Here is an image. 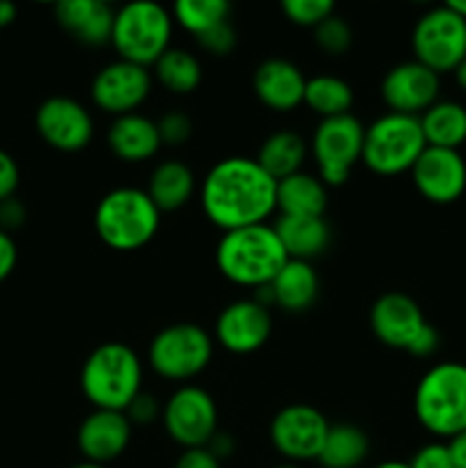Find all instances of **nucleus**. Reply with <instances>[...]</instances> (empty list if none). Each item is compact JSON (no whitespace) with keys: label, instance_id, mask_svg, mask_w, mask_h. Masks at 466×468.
<instances>
[{"label":"nucleus","instance_id":"1","mask_svg":"<svg viewBox=\"0 0 466 468\" xmlns=\"http://www.w3.org/2000/svg\"><path fill=\"white\" fill-rule=\"evenodd\" d=\"M201 208L217 229H236L268 224L277 210V181L256 163V158L233 155L210 167L201 183Z\"/></svg>","mask_w":466,"mask_h":468},{"label":"nucleus","instance_id":"2","mask_svg":"<svg viewBox=\"0 0 466 468\" xmlns=\"http://www.w3.org/2000/svg\"><path fill=\"white\" fill-rule=\"evenodd\" d=\"M286 261V250L270 224L222 233L215 250V263L224 279L236 286L256 288V291L270 286Z\"/></svg>","mask_w":466,"mask_h":468},{"label":"nucleus","instance_id":"3","mask_svg":"<svg viewBox=\"0 0 466 468\" xmlns=\"http://www.w3.org/2000/svg\"><path fill=\"white\" fill-rule=\"evenodd\" d=\"M142 361L126 343L94 347L80 370V388L94 410L126 411L142 393Z\"/></svg>","mask_w":466,"mask_h":468},{"label":"nucleus","instance_id":"4","mask_svg":"<svg viewBox=\"0 0 466 468\" xmlns=\"http://www.w3.org/2000/svg\"><path fill=\"white\" fill-rule=\"evenodd\" d=\"M160 210L140 187H114L99 201L94 227L101 242L114 251H135L149 245L160 229Z\"/></svg>","mask_w":466,"mask_h":468},{"label":"nucleus","instance_id":"5","mask_svg":"<svg viewBox=\"0 0 466 468\" xmlns=\"http://www.w3.org/2000/svg\"><path fill=\"white\" fill-rule=\"evenodd\" d=\"M414 411L434 437L450 441L466 432V364L443 361L432 366L416 387Z\"/></svg>","mask_w":466,"mask_h":468},{"label":"nucleus","instance_id":"6","mask_svg":"<svg viewBox=\"0 0 466 468\" xmlns=\"http://www.w3.org/2000/svg\"><path fill=\"white\" fill-rule=\"evenodd\" d=\"M174 32V16L158 3L137 0L114 12L112 48L119 59L151 67L169 50Z\"/></svg>","mask_w":466,"mask_h":468},{"label":"nucleus","instance_id":"7","mask_svg":"<svg viewBox=\"0 0 466 468\" xmlns=\"http://www.w3.org/2000/svg\"><path fill=\"white\" fill-rule=\"evenodd\" d=\"M425 149L428 144L418 117L387 112L365 128L361 160L379 176H397L411 172Z\"/></svg>","mask_w":466,"mask_h":468},{"label":"nucleus","instance_id":"8","mask_svg":"<svg viewBox=\"0 0 466 468\" xmlns=\"http://www.w3.org/2000/svg\"><path fill=\"white\" fill-rule=\"evenodd\" d=\"M213 359V338L192 323L160 329L149 346V366L155 375L172 382H187L206 370Z\"/></svg>","mask_w":466,"mask_h":468},{"label":"nucleus","instance_id":"9","mask_svg":"<svg viewBox=\"0 0 466 468\" xmlns=\"http://www.w3.org/2000/svg\"><path fill=\"white\" fill-rule=\"evenodd\" d=\"M365 126L355 114L320 119L311 140V154L318 165V178L327 187H338L347 181L352 167L364 154Z\"/></svg>","mask_w":466,"mask_h":468},{"label":"nucleus","instance_id":"10","mask_svg":"<svg viewBox=\"0 0 466 468\" xmlns=\"http://www.w3.org/2000/svg\"><path fill=\"white\" fill-rule=\"evenodd\" d=\"M411 48L416 62L434 73L455 71L466 58V21L448 5L425 12L411 32Z\"/></svg>","mask_w":466,"mask_h":468},{"label":"nucleus","instance_id":"11","mask_svg":"<svg viewBox=\"0 0 466 468\" xmlns=\"http://www.w3.org/2000/svg\"><path fill=\"white\" fill-rule=\"evenodd\" d=\"M163 425L178 446L206 448L217 434V407L208 391L199 387H181L163 407Z\"/></svg>","mask_w":466,"mask_h":468},{"label":"nucleus","instance_id":"12","mask_svg":"<svg viewBox=\"0 0 466 468\" xmlns=\"http://www.w3.org/2000/svg\"><path fill=\"white\" fill-rule=\"evenodd\" d=\"M332 425L311 405H288L270 423V439L291 464L318 460Z\"/></svg>","mask_w":466,"mask_h":468},{"label":"nucleus","instance_id":"13","mask_svg":"<svg viewBox=\"0 0 466 468\" xmlns=\"http://www.w3.org/2000/svg\"><path fill=\"white\" fill-rule=\"evenodd\" d=\"M151 73L140 64L117 59L101 69L91 82V101L103 112L123 117L137 112L151 94Z\"/></svg>","mask_w":466,"mask_h":468},{"label":"nucleus","instance_id":"14","mask_svg":"<svg viewBox=\"0 0 466 468\" xmlns=\"http://www.w3.org/2000/svg\"><path fill=\"white\" fill-rule=\"evenodd\" d=\"M37 133L53 149L76 154L90 146L94 137V122L90 110L69 96H50L37 110Z\"/></svg>","mask_w":466,"mask_h":468},{"label":"nucleus","instance_id":"15","mask_svg":"<svg viewBox=\"0 0 466 468\" xmlns=\"http://www.w3.org/2000/svg\"><path fill=\"white\" fill-rule=\"evenodd\" d=\"M411 181L423 199L446 206L466 190V160L455 149L428 146L411 167Z\"/></svg>","mask_w":466,"mask_h":468},{"label":"nucleus","instance_id":"16","mask_svg":"<svg viewBox=\"0 0 466 468\" xmlns=\"http://www.w3.org/2000/svg\"><path fill=\"white\" fill-rule=\"evenodd\" d=\"M272 315L268 306L251 300H238L224 306L215 323V338L231 355H251L268 343Z\"/></svg>","mask_w":466,"mask_h":468},{"label":"nucleus","instance_id":"17","mask_svg":"<svg viewBox=\"0 0 466 468\" xmlns=\"http://www.w3.org/2000/svg\"><path fill=\"white\" fill-rule=\"evenodd\" d=\"M439 73L416 59L393 67L382 80V99L388 110L409 117H420L425 110L432 108L439 101Z\"/></svg>","mask_w":466,"mask_h":468},{"label":"nucleus","instance_id":"18","mask_svg":"<svg viewBox=\"0 0 466 468\" xmlns=\"http://www.w3.org/2000/svg\"><path fill=\"white\" fill-rule=\"evenodd\" d=\"M428 327L423 311L405 292H387L370 309V329L388 347L409 350L418 334Z\"/></svg>","mask_w":466,"mask_h":468},{"label":"nucleus","instance_id":"19","mask_svg":"<svg viewBox=\"0 0 466 468\" xmlns=\"http://www.w3.org/2000/svg\"><path fill=\"white\" fill-rule=\"evenodd\" d=\"M131 434L132 425L123 411L94 410L80 423L78 448L85 455V462L105 466L123 455L131 443Z\"/></svg>","mask_w":466,"mask_h":468},{"label":"nucleus","instance_id":"20","mask_svg":"<svg viewBox=\"0 0 466 468\" xmlns=\"http://www.w3.org/2000/svg\"><path fill=\"white\" fill-rule=\"evenodd\" d=\"M306 78L292 62L270 58L259 64L254 73V91L260 103L277 112H291L304 103Z\"/></svg>","mask_w":466,"mask_h":468},{"label":"nucleus","instance_id":"21","mask_svg":"<svg viewBox=\"0 0 466 468\" xmlns=\"http://www.w3.org/2000/svg\"><path fill=\"white\" fill-rule=\"evenodd\" d=\"M55 18L85 46H103L112 39L114 12L103 0H62L55 5Z\"/></svg>","mask_w":466,"mask_h":468},{"label":"nucleus","instance_id":"22","mask_svg":"<svg viewBox=\"0 0 466 468\" xmlns=\"http://www.w3.org/2000/svg\"><path fill=\"white\" fill-rule=\"evenodd\" d=\"M108 144L117 158L126 163H144L160 151L158 123L140 112L114 117L108 131Z\"/></svg>","mask_w":466,"mask_h":468},{"label":"nucleus","instance_id":"23","mask_svg":"<svg viewBox=\"0 0 466 468\" xmlns=\"http://www.w3.org/2000/svg\"><path fill=\"white\" fill-rule=\"evenodd\" d=\"M268 288L274 306L288 314H302V311H309L318 300L320 282L313 265L306 261L288 259Z\"/></svg>","mask_w":466,"mask_h":468},{"label":"nucleus","instance_id":"24","mask_svg":"<svg viewBox=\"0 0 466 468\" xmlns=\"http://www.w3.org/2000/svg\"><path fill=\"white\" fill-rule=\"evenodd\" d=\"M272 227L281 240L283 250H286L288 259L311 263L320 254H324L329 242H332V231H329V224L324 222V218H286V215H279Z\"/></svg>","mask_w":466,"mask_h":468},{"label":"nucleus","instance_id":"25","mask_svg":"<svg viewBox=\"0 0 466 468\" xmlns=\"http://www.w3.org/2000/svg\"><path fill=\"white\" fill-rule=\"evenodd\" d=\"M277 210L286 218H324L327 186L306 172L281 178L277 181Z\"/></svg>","mask_w":466,"mask_h":468},{"label":"nucleus","instance_id":"26","mask_svg":"<svg viewBox=\"0 0 466 468\" xmlns=\"http://www.w3.org/2000/svg\"><path fill=\"white\" fill-rule=\"evenodd\" d=\"M195 190L196 181L192 169L181 160H164L151 172L146 195L160 213H172L183 208L192 199Z\"/></svg>","mask_w":466,"mask_h":468},{"label":"nucleus","instance_id":"27","mask_svg":"<svg viewBox=\"0 0 466 468\" xmlns=\"http://www.w3.org/2000/svg\"><path fill=\"white\" fill-rule=\"evenodd\" d=\"M425 144L455 149L466 142V108L457 101H437L418 117Z\"/></svg>","mask_w":466,"mask_h":468},{"label":"nucleus","instance_id":"28","mask_svg":"<svg viewBox=\"0 0 466 468\" xmlns=\"http://www.w3.org/2000/svg\"><path fill=\"white\" fill-rule=\"evenodd\" d=\"M304 160L306 142L302 140V135H297V133L292 131H279L272 133V135L260 144L256 163H259L274 181H281V178H288L292 176V174L302 172Z\"/></svg>","mask_w":466,"mask_h":468},{"label":"nucleus","instance_id":"29","mask_svg":"<svg viewBox=\"0 0 466 468\" xmlns=\"http://www.w3.org/2000/svg\"><path fill=\"white\" fill-rule=\"evenodd\" d=\"M368 452L370 441L364 430L350 423L332 425L315 462L323 468H356L364 464Z\"/></svg>","mask_w":466,"mask_h":468},{"label":"nucleus","instance_id":"30","mask_svg":"<svg viewBox=\"0 0 466 468\" xmlns=\"http://www.w3.org/2000/svg\"><path fill=\"white\" fill-rule=\"evenodd\" d=\"M304 103L323 119H332L341 117V114H350L355 94H352V87L343 78L313 76L306 80Z\"/></svg>","mask_w":466,"mask_h":468},{"label":"nucleus","instance_id":"31","mask_svg":"<svg viewBox=\"0 0 466 468\" xmlns=\"http://www.w3.org/2000/svg\"><path fill=\"white\" fill-rule=\"evenodd\" d=\"M155 78L167 91L178 96L192 94L201 85V62L183 48H169L154 64Z\"/></svg>","mask_w":466,"mask_h":468},{"label":"nucleus","instance_id":"32","mask_svg":"<svg viewBox=\"0 0 466 468\" xmlns=\"http://www.w3.org/2000/svg\"><path fill=\"white\" fill-rule=\"evenodd\" d=\"M227 0H178L172 9V16L178 26L190 35L199 37L210 27L228 21Z\"/></svg>","mask_w":466,"mask_h":468},{"label":"nucleus","instance_id":"33","mask_svg":"<svg viewBox=\"0 0 466 468\" xmlns=\"http://www.w3.org/2000/svg\"><path fill=\"white\" fill-rule=\"evenodd\" d=\"M281 12L295 26L318 27L334 14V3L332 0H283Z\"/></svg>","mask_w":466,"mask_h":468},{"label":"nucleus","instance_id":"34","mask_svg":"<svg viewBox=\"0 0 466 468\" xmlns=\"http://www.w3.org/2000/svg\"><path fill=\"white\" fill-rule=\"evenodd\" d=\"M315 30V44L320 46V50L329 55H343L347 53V48L352 46V30L347 26L345 18L332 14L329 18H324Z\"/></svg>","mask_w":466,"mask_h":468},{"label":"nucleus","instance_id":"35","mask_svg":"<svg viewBox=\"0 0 466 468\" xmlns=\"http://www.w3.org/2000/svg\"><path fill=\"white\" fill-rule=\"evenodd\" d=\"M195 39L201 50H206V53L210 55H217V58H224V55H228L233 48H236V30H233L228 21L210 27V30H206L204 35L195 37Z\"/></svg>","mask_w":466,"mask_h":468},{"label":"nucleus","instance_id":"36","mask_svg":"<svg viewBox=\"0 0 466 468\" xmlns=\"http://www.w3.org/2000/svg\"><path fill=\"white\" fill-rule=\"evenodd\" d=\"M158 123V133H160V142L169 146H178V144H185L192 135V122L187 114L178 112H167L160 117Z\"/></svg>","mask_w":466,"mask_h":468},{"label":"nucleus","instance_id":"37","mask_svg":"<svg viewBox=\"0 0 466 468\" xmlns=\"http://www.w3.org/2000/svg\"><path fill=\"white\" fill-rule=\"evenodd\" d=\"M411 468H455V462H452L450 448L448 443H428L420 451H416V455L411 457L409 462Z\"/></svg>","mask_w":466,"mask_h":468},{"label":"nucleus","instance_id":"38","mask_svg":"<svg viewBox=\"0 0 466 468\" xmlns=\"http://www.w3.org/2000/svg\"><path fill=\"white\" fill-rule=\"evenodd\" d=\"M123 414L128 416V420H131V425H151L158 420V416L163 419V407L158 405V400H155L151 393H144L142 391L140 396L135 398V400L128 405V410L123 411Z\"/></svg>","mask_w":466,"mask_h":468},{"label":"nucleus","instance_id":"39","mask_svg":"<svg viewBox=\"0 0 466 468\" xmlns=\"http://www.w3.org/2000/svg\"><path fill=\"white\" fill-rule=\"evenodd\" d=\"M18 178H21V174H18L16 160L7 151L0 149V204L12 199L18 187Z\"/></svg>","mask_w":466,"mask_h":468},{"label":"nucleus","instance_id":"40","mask_svg":"<svg viewBox=\"0 0 466 468\" xmlns=\"http://www.w3.org/2000/svg\"><path fill=\"white\" fill-rule=\"evenodd\" d=\"M174 468H222L219 460L208 451V448H187L183 455L178 457Z\"/></svg>","mask_w":466,"mask_h":468},{"label":"nucleus","instance_id":"41","mask_svg":"<svg viewBox=\"0 0 466 468\" xmlns=\"http://www.w3.org/2000/svg\"><path fill=\"white\" fill-rule=\"evenodd\" d=\"M23 222H26V208H23L21 201L12 197V199L0 204V231L9 233L12 229L23 227Z\"/></svg>","mask_w":466,"mask_h":468},{"label":"nucleus","instance_id":"42","mask_svg":"<svg viewBox=\"0 0 466 468\" xmlns=\"http://www.w3.org/2000/svg\"><path fill=\"white\" fill-rule=\"evenodd\" d=\"M16 261H18L16 242H14V238L9 236V233L0 231V283L14 272Z\"/></svg>","mask_w":466,"mask_h":468},{"label":"nucleus","instance_id":"43","mask_svg":"<svg viewBox=\"0 0 466 468\" xmlns=\"http://www.w3.org/2000/svg\"><path fill=\"white\" fill-rule=\"evenodd\" d=\"M437 347H439V332L428 323V327L418 334V338L411 343V347L407 352L414 356H429L437 352Z\"/></svg>","mask_w":466,"mask_h":468},{"label":"nucleus","instance_id":"44","mask_svg":"<svg viewBox=\"0 0 466 468\" xmlns=\"http://www.w3.org/2000/svg\"><path fill=\"white\" fill-rule=\"evenodd\" d=\"M448 448H450L455 468H466V432L452 437L450 441H448Z\"/></svg>","mask_w":466,"mask_h":468},{"label":"nucleus","instance_id":"45","mask_svg":"<svg viewBox=\"0 0 466 468\" xmlns=\"http://www.w3.org/2000/svg\"><path fill=\"white\" fill-rule=\"evenodd\" d=\"M16 5L9 3V0H0V27H7L16 21Z\"/></svg>","mask_w":466,"mask_h":468},{"label":"nucleus","instance_id":"46","mask_svg":"<svg viewBox=\"0 0 466 468\" xmlns=\"http://www.w3.org/2000/svg\"><path fill=\"white\" fill-rule=\"evenodd\" d=\"M452 73H455V80H457V85H460L461 90L466 91V58H464V62H461L460 67H457L455 71H452Z\"/></svg>","mask_w":466,"mask_h":468},{"label":"nucleus","instance_id":"47","mask_svg":"<svg viewBox=\"0 0 466 468\" xmlns=\"http://www.w3.org/2000/svg\"><path fill=\"white\" fill-rule=\"evenodd\" d=\"M446 5L457 14V16H461L466 21V0H450V3Z\"/></svg>","mask_w":466,"mask_h":468},{"label":"nucleus","instance_id":"48","mask_svg":"<svg viewBox=\"0 0 466 468\" xmlns=\"http://www.w3.org/2000/svg\"><path fill=\"white\" fill-rule=\"evenodd\" d=\"M375 468H411L409 466V462H382V464L379 466H375Z\"/></svg>","mask_w":466,"mask_h":468},{"label":"nucleus","instance_id":"49","mask_svg":"<svg viewBox=\"0 0 466 468\" xmlns=\"http://www.w3.org/2000/svg\"><path fill=\"white\" fill-rule=\"evenodd\" d=\"M71 468H105L103 464H94V462H82V464H76Z\"/></svg>","mask_w":466,"mask_h":468},{"label":"nucleus","instance_id":"50","mask_svg":"<svg viewBox=\"0 0 466 468\" xmlns=\"http://www.w3.org/2000/svg\"><path fill=\"white\" fill-rule=\"evenodd\" d=\"M277 468H300L297 464H291V462H288V464H281V466H277Z\"/></svg>","mask_w":466,"mask_h":468}]
</instances>
